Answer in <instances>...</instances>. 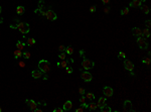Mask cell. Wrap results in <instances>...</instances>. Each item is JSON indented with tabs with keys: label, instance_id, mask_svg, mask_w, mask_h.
Instances as JSON below:
<instances>
[{
	"label": "cell",
	"instance_id": "6da1fadb",
	"mask_svg": "<svg viewBox=\"0 0 151 112\" xmlns=\"http://www.w3.org/2000/svg\"><path fill=\"white\" fill-rule=\"evenodd\" d=\"M10 27L11 28H17L23 35L26 34V33H28L29 30H30V26H29V24L27 23V22H19L16 26L10 25Z\"/></svg>",
	"mask_w": 151,
	"mask_h": 112
},
{
	"label": "cell",
	"instance_id": "7a4b0ae2",
	"mask_svg": "<svg viewBox=\"0 0 151 112\" xmlns=\"http://www.w3.org/2000/svg\"><path fill=\"white\" fill-rule=\"evenodd\" d=\"M38 69L43 72L44 74H47L49 73V70H50V63L47 60H40L38 62Z\"/></svg>",
	"mask_w": 151,
	"mask_h": 112
},
{
	"label": "cell",
	"instance_id": "3957f363",
	"mask_svg": "<svg viewBox=\"0 0 151 112\" xmlns=\"http://www.w3.org/2000/svg\"><path fill=\"white\" fill-rule=\"evenodd\" d=\"M137 43H138V46H139V48H141V50H147V48H148L147 38L142 37V35L137 37Z\"/></svg>",
	"mask_w": 151,
	"mask_h": 112
},
{
	"label": "cell",
	"instance_id": "277c9868",
	"mask_svg": "<svg viewBox=\"0 0 151 112\" xmlns=\"http://www.w3.org/2000/svg\"><path fill=\"white\" fill-rule=\"evenodd\" d=\"M94 67H95V62L91 61V60H88L87 58H84V59H83V63H82V68L88 71V70L93 69Z\"/></svg>",
	"mask_w": 151,
	"mask_h": 112
},
{
	"label": "cell",
	"instance_id": "5b68a950",
	"mask_svg": "<svg viewBox=\"0 0 151 112\" xmlns=\"http://www.w3.org/2000/svg\"><path fill=\"white\" fill-rule=\"evenodd\" d=\"M81 78L83 79V81H85L87 83H90L93 80V76L91 73H89L88 71H86V72H81Z\"/></svg>",
	"mask_w": 151,
	"mask_h": 112
},
{
	"label": "cell",
	"instance_id": "8992f818",
	"mask_svg": "<svg viewBox=\"0 0 151 112\" xmlns=\"http://www.w3.org/2000/svg\"><path fill=\"white\" fill-rule=\"evenodd\" d=\"M45 17H47V19H48L50 21H53V20H56L57 18V13L54 11H52V10H50V9L45 12Z\"/></svg>",
	"mask_w": 151,
	"mask_h": 112
},
{
	"label": "cell",
	"instance_id": "52a82bcc",
	"mask_svg": "<svg viewBox=\"0 0 151 112\" xmlns=\"http://www.w3.org/2000/svg\"><path fill=\"white\" fill-rule=\"evenodd\" d=\"M103 93H104V95L106 96V97H112L113 96V88L111 87H109V86H105L103 88Z\"/></svg>",
	"mask_w": 151,
	"mask_h": 112
},
{
	"label": "cell",
	"instance_id": "ba28073f",
	"mask_svg": "<svg viewBox=\"0 0 151 112\" xmlns=\"http://www.w3.org/2000/svg\"><path fill=\"white\" fill-rule=\"evenodd\" d=\"M124 68H125L127 71H129V72H133V70H134V65H133V63H132L131 61L125 60V61H124Z\"/></svg>",
	"mask_w": 151,
	"mask_h": 112
},
{
	"label": "cell",
	"instance_id": "9c48e42d",
	"mask_svg": "<svg viewBox=\"0 0 151 112\" xmlns=\"http://www.w3.org/2000/svg\"><path fill=\"white\" fill-rule=\"evenodd\" d=\"M25 103H26V105L28 106V108L31 111H34V109L37 107V103H36L34 100H26Z\"/></svg>",
	"mask_w": 151,
	"mask_h": 112
},
{
	"label": "cell",
	"instance_id": "30bf717a",
	"mask_svg": "<svg viewBox=\"0 0 151 112\" xmlns=\"http://www.w3.org/2000/svg\"><path fill=\"white\" fill-rule=\"evenodd\" d=\"M124 111H135V109L132 108V102L130 100H125L124 101Z\"/></svg>",
	"mask_w": 151,
	"mask_h": 112
},
{
	"label": "cell",
	"instance_id": "8fae6325",
	"mask_svg": "<svg viewBox=\"0 0 151 112\" xmlns=\"http://www.w3.org/2000/svg\"><path fill=\"white\" fill-rule=\"evenodd\" d=\"M43 72H42L40 70H36V71H32L31 72V76H32L33 79H40L43 76Z\"/></svg>",
	"mask_w": 151,
	"mask_h": 112
},
{
	"label": "cell",
	"instance_id": "7c38bea8",
	"mask_svg": "<svg viewBox=\"0 0 151 112\" xmlns=\"http://www.w3.org/2000/svg\"><path fill=\"white\" fill-rule=\"evenodd\" d=\"M72 108H73V103H72V101H70V100L66 101L65 104H63V106H62L63 111H70Z\"/></svg>",
	"mask_w": 151,
	"mask_h": 112
},
{
	"label": "cell",
	"instance_id": "4fadbf2b",
	"mask_svg": "<svg viewBox=\"0 0 151 112\" xmlns=\"http://www.w3.org/2000/svg\"><path fill=\"white\" fill-rule=\"evenodd\" d=\"M132 33H133L134 37H141L142 35V30H141V28L139 27H133L132 28Z\"/></svg>",
	"mask_w": 151,
	"mask_h": 112
},
{
	"label": "cell",
	"instance_id": "5bb4252c",
	"mask_svg": "<svg viewBox=\"0 0 151 112\" xmlns=\"http://www.w3.org/2000/svg\"><path fill=\"white\" fill-rule=\"evenodd\" d=\"M141 0H132L130 2V7H134V8H137V7H140L141 6Z\"/></svg>",
	"mask_w": 151,
	"mask_h": 112
},
{
	"label": "cell",
	"instance_id": "9a60e30c",
	"mask_svg": "<svg viewBox=\"0 0 151 112\" xmlns=\"http://www.w3.org/2000/svg\"><path fill=\"white\" fill-rule=\"evenodd\" d=\"M100 111H101V112H111V111H112V108H111L110 106H108L106 103H105L103 106L100 107Z\"/></svg>",
	"mask_w": 151,
	"mask_h": 112
},
{
	"label": "cell",
	"instance_id": "2e32d148",
	"mask_svg": "<svg viewBox=\"0 0 151 112\" xmlns=\"http://www.w3.org/2000/svg\"><path fill=\"white\" fill-rule=\"evenodd\" d=\"M106 97H101V98H99V100H98V102H97V107H101V106H103L105 103H106Z\"/></svg>",
	"mask_w": 151,
	"mask_h": 112
},
{
	"label": "cell",
	"instance_id": "e0dca14e",
	"mask_svg": "<svg viewBox=\"0 0 151 112\" xmlns=\"http://www.w3.org/2000/svg\"><path fill=\"white\" fill-rule=\"evenodd\" d=\"M25 12V8H24V6H17V8H16V13L18 15H21V14H23V13Z\"/></svg>",
	"mask_w": 151,
	"mask_h": 112
},
{
	"label": "cell",
	"instance_id": "ac0fdd59",
	"mask_svg": "<svg viewBox=\"0 0 151 112\" xmlns=\"http://www.w3.org/2000/svg\"><path fill=\"white\" fill-rule=\"evenodd\" d=\"M24 47H25V43H22L21 41H17V43H16V48H18V50L22 51V50L24 48Z\"/></svg>",
	"mask_w": 151,
	"mask_h": 112
},
{
	"label": "cell",
	"instance_id": "d6986e66",
	"mask_svg": "<svg viewBox=\"0 0 151 112\" xmlns=\"http://www.w3.org/2000/svg\"><path fill=\"white\" fill-rule=\"evenodd\" d=\"M14 53V59H15V60H16V59H19V58L22 57V51L18 50V48H17L16 51H14V53Z\"/></svg>",
	"mask_w": 151,
	"mask_h": 112
},
{
	"label": "cell",
	"instance_id": "ffe728a7",
	"mask_svg": "<svg viewBox=\"0 0 151 112\" xmlns=\"http://www.w3.org/2000/svg\"><path fill=\"white\" fill-rule=\"evenodd\" d=\"M142 37L148 38L150 37V31H149V28H144L142 30Z\"/></svg>",
	"mask_w": 151,
	"mask_h": 112
},
{
	"label": "cell",
	"instance_id": "44dd1931",
	"mask_svg": "<svg viewBox=\"0 0 151 112\" xmlns=\"http://www.w3.org/2000/svg\"><path fill=\"white\" fill-rule=\"evenodd\" d=\"M45 10H40L39 8H37V9H35L34 10V13L35 14H37V15H39V16H45Z\"/></svg>",
	"mask_w": 151,
	"mask_h": 112
},
{
	"label": "cell",
	"instance_id": "7402d4cb",
	"mask_svg": "<svg viewBox=\"0 0 151 112\" xmlns=\"http://www.w3.org/2000/svg\"><path fill=\"white\" fill-rule=\"evenodd\" d=\"M38 8L40 10H44L45 9V3L43 0H39L38 1Z\"/></svg>",
	"mask_w": 151,
	"mask_h": 112
},
{
	"label": "cell",
	"instance_id": "603a6c76",
	"mask_svg": "<svg viewBox=\"0 0 151 112\" xmlns=\"http://www.w3.org/2000/svg\"><path fill=\"white\" fill-rule=\"evenodd\" d=\"M141 8V11H142L143 13H145V14H148L149 13V7L148 6H146V5H144V6H140Z\"/></svg>",
	"mask_w": 151,
	"mask_h": 112
},
{
	"label": "cell",
	"instance_id": "cb8c5ba5",
	"mask_svg": "<svg viewBox=\"0 0 151 112\" xmlns=\"http://www.w3.org/2000/svg\"><path fill=\"white\" fill-rule=\"evenodd\" d=\"M89 108H90V110H92V111L96 110V109H97V103H94V102L90 103V104H89Z\"/></svg>",
	"mask_w": 151,
	"mask_h": 112
},
{
	"label": "cell",
	"instance_id": "d4e9b609",
	"mask_svg": "<svg viewBox=\"0 0 151 112\" xmlns=\"http://www.w3.org/2000/svg\"><path fill=\"white\" fill-rule=\"evenodd\" d=\"M86 98H87V99H89V100H93V99H95L94 93H87V94H86Z\"/></svg>",
	"mask_w": 151,
	"mask_h": 112
},
{
	"label": "cell",
	"instance_id": "484cf974",
	"mask_svg": "<svg viewBox=\"0 0 151 112\" xmlns=\"http://www.w3.org/2000/svg\"><path fill=\"white\" fill-rule=\"evenodd\" d=\"M66 53H68V55H70V56H71V55H73V53H74V48H73L71 46H70V47H68V48H66Z\"/></svg>",
	"mask_w": 151,
	"mask_h": 112
},
{
	"label": "cell",
	"instance_id": "4316f807",
	"mask_svg": "<svg viewBox=\"0 0 151 112\" xmlns=\"http://www.w3.org/2000/svg\"><path fill=\"white\" fill-rule=\"evenodd\" d=\"M22 57H23L24 59L28 60L29 58H30V53H29V52H27V51H24L23 53H22Z\"/></svg>",
	"mask_w": 151,
	"mask_h": 112
},
{
	"label": "cell",
	"instance_id": "83f0119b",
	"mask_svg": "<svg viewBox=\"0 0 151 112\" xmlns=\"http://www.w3.org/2000/svg\"><path fill=\"white\" fill-rule=\"evenodd\" d=\"M34 43H35V39L34 38H28V39H27V46L31 47V46H33Z\"/></svg>",
	"mask_w": 151,
	"mask_h": 112
},
{
	"label": "cell",
	"instance_id": "f1b7e54d",
	"mask_svg": "<svg viewBox=\"0 0 151 112\" xmlns=\"http://www.w3.org/2000/svg\"><path fill=\"white\" fill-rule=\"evenodd\" d=\"M120 13H121V15H127L128 13H129V8H128V7H125L124 9L120 11Z\"/></svg>",
	"mask_w": 151,
	"mask_h": 112
},
{
	"label": "cell",
	"instance_id": "f546056e",
	"mask_svg": "<svg viewBox=\"0 0 151 112\" xmlns=\"http://www.w3.org/2000/svg\"><path fill=\"white\" fill-rule=\"evenodd\" d=\"M68 65V61L66 60H62V62L61 63V68H66V67Z\"/></svg>",
	"mask_w": 151,
	"mask_h": 112
},
{
	"label": "cell",
	"instance_id": "4dcf8cb0",
	"mask_svg": "<svg viewBox=\"0 0 151 112\" xmlns=\"http://www.w3.org/2000/svg\"><path fill=\"white\" fill-rule=\"evenodd\" d=\"M118 57H119V59H125L126 58V53H124V52H119V53H118Z\"/></svg>",
	"mask_w": 151,
	"mask_h": 112
},
{
	"label": "cell",
	"instance_id": "1f68e13d",
	"mask_svg": "<svg viewBox=\"0 0 151 112\" xmlns=\"http://www.w3.org/2000/svg\"><path fill=\"white\" fill-rule=\"evenodd\" d=\"M58 58H59V59H61V60H66V58H67L66 53H65V52L61 53H59V56H58Z\"/></svg>",
	"mask_w": 151,
	"mask_h": 112
},
{
	"label": "cell",
	"instance_id": "d6a6232c",
	"mask_svg": "<svg viewBox=\"0 0 151 112\" xmlns=\"http://www.w3.org/2000/svg\"><path fill=\"white\" fill-rule=\"evenodd\" d=\"M65 69H66V72H67V73H68V74H72V73H73V68H71V67H68V66H67V67H66V68H65Z\"/></svg>",
	"mask_w": 151,
	"mask_h": 112
},
{
	"label": "cell",
	"instance_id": "836d02e7",
	"mask_svg": "<svg viewBox=\"0 0 151 112\" xmlns=\"http://www.w3.org/2000/svg\"><path fill=\"white\" fill-rule=\"evenodd\" d=\"M145 26H146V28H149L151 26V20L150 19H147L145 21Z\"/></svg>",
	"mask_w": 151,
	"mask_h": 112
},
{
	"label": "cell",
	"instance_id": "e575fe53",
	"mask_svg": "<svg viewBox=\"0 0 151 112\" xmlns=\"http://www.w3.org/2000/svg\"><path fill=\"white\" fill-rule=\"evenodd\" d=\"M142 63H144V64H146L147 66H149V65H150V58H149V57H148V58H146L145 60L142 61Z\"/></svg>",
	"mask_w": 151,
	"mask_h": 112
},
{
	"label": "cell",
	"instance_id": "d590c367",
	"mask_svg": "<svg viewBox=\"0 0 151 112\" xmlns=\"http://www.w3.org/2000/svg\"><path fill=\"white\" fill-rule=\"evenodd\" d=\"M66 48H66L65 46H62V44H61V46L58 47V51L62 53V52H66Z\"/></svg>",
	"mask_w": 151,
	"mask_h": 112
},
{
	"label": "cell",
	"instance_id": "8d00e7d4",
	"mask_svg": "<svg viewBox=\"0 0 151 112\" xmlns=\"http://www.w3.org/2000/svg\"><path fill=\"white\" fill-rule=\"evenodd\" d=\"M81 107H83L84 109H86V108H89V104H87V103H81Z\"/></svg>",
	"mask_w": 151,
	"mask_h": 112
},
{
	"label": "cell",
	"instance_id": "74e56055",
	"mask_svg": "<svg viewBox=\"0 0 151 112\" xmlns=\"http://www.w3.org/2000/svg\"><path fill=\"white\" fill-rule=\"evenodd\" d=\"M85 92H86V91H85V89H84V88H82V87L79 88V93L81 94V95H84Z\"/></svg>",
	"mask_w": 151,
	"mask_h": 112
},
{
	"label": "cell",
	"instance_id": "f35d334b",
	"mask_svg": "<svg viewBox=\"0 0 151 112\" xmlns=\"http://www.w3.org/2000/svg\"><path fill=\"white\" fill-rule=\"evenodd\" d=\"M79 53L82 56V58H83V59H84V58H86V56H85V51H84V50H80Z\"/></svg>",
	"mask_w": 151,
	"mask_h": 112
},
{
	"label": "cell",
	"instance_id": "ab89813d",
	"mask_svg": "<svg viewBox=\"0 0 151 112\" xmlns=\"http://www.w3.org/2000/svg\"><path fill=\"white\" fill-rule=\"evenodd\" d=\"M53 112H63V109L62 108H54Z\"/></svg>",
	"mask_w": 151,
	"mask_h": 112
},
{
	"label": "cell",
	"instance_id": "60d3db41",
	"mask_svg": "<svg viewBox=\"0 0 151 112\" xmlns=\"http://www.w3.org/2000/svg\"><path fill=\"white\" fill-rule=\"evenodd\" d=\"M96 8H97V7H96L95 5H93L92 7L90 8V12H92V13H93V12H95V11H96Z\"/></svg>",
	"mask_w": 151,
	"mask_h": 112
},
{
	"label": "cell",
	"instance_id": "b9f144b4",
	"mask_svg": "<svg viewBox=\"0 0 151 112\" xmlns=\"http://www.w3.org/2000/svg\"><path fill=\"white\" fill-rule=\"evenodd\" d=\"M18 65H19V67H21V68H24V67H25V63L24 62H19V63H18Z\"/></svg>",
	"mask_w": 151,
	"mask_h": 112
},
{
	"label": "cell",
	"instance_id": "7bdbcfd3",
	"mask_svg": "<svg viewBox=\"0 0 151 112\" xmlns=\"http://www.w3.org/2000/svg\"><path fill=\"white\" fill-rule=\"evenodd\" d=\"M85 100H86V97L82 95V96H81V98H80V102H81V103H84V102H85Z\"/></svg>",
	"mask_w": 151,
	"mask_h": 112
},
{
	"label": "cell",
	"instance_id": "ee69618b",
	"mask_svg": "<svg viewBox=\"0 0 151 112\" xmlns=\"http://www.w3.org/2000/svg\"><path fill=\"white\" fill-rule=\"evenodd\" d=\"M83 111H84V108H83V107H80V108L76 109V112H83Z\"/></svg>",
	"mask_w": 151,
	"mask_h": 112
},
{
	"label": "cell",
	"instance_id": "f6af8a7d",
	"mask_svg": "<svg viewBox=\"0 0 151 112\" xmlns=\"http://www.w3.org/2000/svg\"><path fill=\"white\" fill-rule=\"evenodd\" d=\"M109 11H110V7L104 8V12H105V13H109Z\"/></svg>",
	"mask_w": 151,
	"mask_h": 112
},
{
	"label": "cell",
	"instance_id": "bcb514c9",
	"mask_svg": "<svg viewBox=\"0 0 151 112\" xmlns=\"http://www.w3.org/2000/svg\"><path fill=\"white\" fill-rule=\"evenodd\" d=\"M109 1H110V0H102L103 4H107V3H109Z\"/></svg>",
	"mask_w": 151,
	"mask_h": 112
},
{
	"label": "cell",
	"instance_id": "7dc6e473",
	"mask_svg": "<svg viewBox=\"0 0 151 112\" xmlns=\"http://www.w3.org/2000/svg\"><path fill=\"white\" fill-rule=\"evenodd\" d=\"M57 66L58 67V68H61V63H57Z\"/></svg>",
	"mask_w": 151,
	"mask_h": 112
},
{
	"label": "cell",
	"instance_id": "c3c4849f",
	"mask_svg": "<svg viewBox=\"0 0 151 112\" xmlns=\"http://www.w3.org/2000/svg\"><path fill=\"white\" fill-rule=\"evenodd\" d=\"M2 22H3V18H2V17H0V23H2Z\"/></svg>",
	"mask_w": 151,
	"mask_h": 112
},
{
	"label": "cell",
	"instance_id": "681fc988",
	"mask_svg": "<svg viewBox=\"0 0 151 112\" xmlns=\"http://www.w3.org/2000/svg\"><path fill=\"white\" fill-rule=\"evenodd\" d=\"M1 12H2V7L0 6V14H1Z\"/></svg>",
	"mask_w": 151,
	"mask_h": 112
},
{
	"label": "cell",
	"instance_id": "f907efd6",
	"mask_svg": "<svg viewBox=\"0 0 151 112\" xmlns=\"http://www.w3.org/2000/svg\"><path fill=\"white\" fill-rule=\"evenodd\" d=\"M146 1V0H141V2H145Z\"/></svg>",
	"mask_w": 151,
	"mask_h": 112
},
{
	"label": "cell",
	"instance_id": "816d5d0a",
	"mask_svg": "<svg viewBox=\"0 0 151 112\" xmlns=\"http://www.w3.org/2000/svg\"><path fill=\"white\" fill-rule=\"evenodd\" d=\"M2 111V109H1V107H0V112H1Z\"/></svg>",
	"mask_w": 151,
	"mask_h": 112
}]
</instances>
